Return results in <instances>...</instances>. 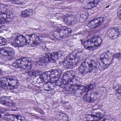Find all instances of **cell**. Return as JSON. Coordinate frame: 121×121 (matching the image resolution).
Wrapping results in <instances>:
<instances>
[{"label":"cell","instance_id":"ffe728a7","mask_svg":"<svg viewBox=\"0 0 121 121\" xmlns=\"http://www.w3.org/2000/svg\"><path fill=\"white\" fill-rule=\"evenodd\" d=\"M0 103L9 107H13L15 105V104L14 102L8 96H2L0 99Z\"/></svg>","mask_w":121,"mask_h":121},{"label":"cell","instance_id":"8fae6325","mask_svg":"<svg viewBox=\"0 0 121 121\" xmlns=\"http://www.w3.org/2000/svg\"><path fill=\"white\" fill-rule=\"evenodd\" d=\"M71 29L66 26H62L55 31L52 33L53 36L57 40H62L68 37L71 33Z\"/></svg>","mask_w":121,"mask_h":121},{"label":"cell","instance_id":"7c38bea8","mask_svg":"<svg viewBox=\"0 0 121 121\" xmlns=\"http://www.w3.org/2000/svg\"><path fill=\"white\" fill-rule=\"evenodd\" d=\"M105 114V111L101 109L97 108L93 109L86 116L87 120H100L104 117Z\"/></svg>","mask_w":121,"mask_h":121},{"label":"cell","instance_id":"ac0fdd59","mask_svg":"<svg viewBox=\"0 0 121 121\" xmlns=\"http://www.w3.org/2000/svg\"><path fill=\"white\" fill-rule=\"evenodd\" d=\"M120 30L117 27H111L108 29L106 35L107 36L111 39H114L117 38L120 35Z\"/></svg>","mask_w":121,"mask_h":121},{"label":"cell","instance_id":"4fadbf2b","mask_svg":"<svg viewBox=\"0 0 121 121\" xmlns=\"http://www.w3.org/2000/svg\"><path fill=\"white\" fill-rule=\"evenodd\" d=\"M14 49L9 47H5L1 48L0 51V56L7 60H11L15 55Z\"/></svg>","mask_w":121,"mask_h":121},{"label":"cell","instance_id":"f546056e","mask_svg":"<svg viewBox=\"0 0 121 121\" xmlns=\"http://www.w3.org/2000/svg\"><path fill=\"white\" fill-rule=\"evenodd\" d=\"M103 120H105V121H113L114 119L112 118V117H105V119H103Z\"/></svg>","mask_w":121,"mask_h":121},{"label":"cell","instance_id":"f1b7e54d","mask_svg":"<svg viewBox=\"0 0 121 121\" xmlns=\"http://www.w3.org/2000/svg\"><path fill=\"white\" fill-rule=\"evenodd\" d=\"M121 6L119 7L118 9H117V16L119 17V18L120 19H121Z\"/></svg>","mask_w":121,"mask_h":121},{"label":"cell","instance_id":"9c48e42d","mask_svg":"<svg viewBox=\"0 0 121 121\" xmlns=\"http://www.w3.org/2000/svg\"><path fill=\"white\" fill-rule=\"evenodd\" d=\"M12 66L21 69H29L32 68V61L28 57H22L16 60L12 64Z\"/></svg>","mask_w":121,"mask_h":121},{"label":"cell","instance_id":"d4e9b609","mask_svg":"<svg viewBox=\"0 0 121 121\" xmlns=\"http://www.w3.org/2000/svg\"><path fill=\"white\" fill-rule=\"evenodd\" d=\"M33 14V10L31 9H26L21 13V16L23 17H27L31 16Z\"/></svg>","mask_w":121,"mask_h":121},{"label":"cell","instance_id":"30bf717a","mask_svg":"<svg viewBox=\"0 0 121 121\" xmlns=\"http://www.w3.org/2000/svg\"><path fill=\"white\" fill-rule=\"evenodd\" d=\"M62 55V52L61 51H57L46 54L42 57L39 62L40 64H45L48 63L53 62L58 60Z\"/></svg>","mask_w":121,"mask_h":121},{"label":"cell","instance_id":"5bb4252c","mask_svg":"<svg viewBox=\"0 0 121 121\" xmlns=\"http://www.w3.org/2000/svg\"><path fill=\"white\" fill-rule=\"evenodd\" d=\"M26 39V44L31 47L36 46L39 45L41 42V39L40 37L36 34H31L27 35Z\"/></svg>","mask_w":121,"mask_h":121},{"label":"cell","instance_id":"d6986e66","mask_svg":"<svg viewBox=\"0 0 121 121\" xmlns=\"http://www.w3.org/2000/svg\"><path fill=\"white\" fill-rule=\"evenodd\" d=\"M63 21L65 24L68 26L73 25L78 22L77 16L73 15L66 16L63 18Z\"/></svg>","mask_w":121,"mask_h":121},{"label":"cell","instance_id":"9a60e30c","mask_svg":"<svg viewBox=\"0 0 121 121\" xmlns=\"http://www.w3.org/2000/svg\"><path fill=\"white\" fill-rule=\"evenodd\" d=\"M104 18L103 17H99L94 18L89 21L86 25L88 29L92 30L95 29L100 26L104 22Z\"/></svg>","mask_w":121,"mask_h":121},{"label":"cell","instance_id":"2e32d148","mask_svg":"<svg viewBox=\"0 0 121 121\" xmlns=\"http://www.w3.org/2000/svg\"><path fill=\"white\" fill-rule=\"evenodd\" d=\"M12 44L16 47H21L26 44V39L23 35L17 36L13 41Z\"/></svg>","mask_w":121,"mask_h":121},{"label":"cell","instance_id":"cb8c5ba5","mask_svg":"<svg viewBox=\"0 0 121 121\" xmlns=\"http://www.w3.org/2000/svg\"><path fill=\"white\" fill-rule=\"evenodd\" d=\"M56 86V83H45L43 85V88L47 91H52Z\"/></svg>","mask_w":121,"mask_h":121},{"label":"cell","instance_id":"44dd1931","mask_svg":"<svg viewBox=\"0 0 121 121\" xmlns=\"http://www.w3.org/2000/svg\"><path fill=\"white\" fill-rule=\"evenodd\" d=\"M98 0H87L84 1L82 4V7L85 9H91L96 7L99 3Z\"/></svg>","mask_w":121,"mask_h":121},{"label":"cell","instance_id":"5b68a950","mask_svg":"<svg viewBox=\"0 0 121 121\" xmlns=\"http://www.w3.org/2000/svg\"><path fill=\"white\" fill-rule=\"evenodd\" d=\"M0 87L5 90H13L17 87L19 82L14 76H6L2 77L0 80Z\"/></svg>","mask_w":121,"mask_h":121},{"label":"cell","instance_id":"ba28073f","mask_svg":"<svg viewBox=\"0 0 121 121\" xmlns=\"http://www.w3.org/2000/svg\"><path fill=\"white\" fill-rule=\"evenodd\" d=\"M75 73L74 71L69 70L65 72L62 77L56 82L57 86L64 87L66 85L69 83L75 78Z\"/></svg>","mask_w":121,"mask_h":121},{"label":"cell","instance_id":"603a6c76","mask_svg":"<svg viewBox=\"0 0 121 121\" xmlns=\"http://www.w3.org/2000/svg\"><path fill=\"white\" fill-rule=\"evenodd\" d=\"M76 16L78 22H79V23H82L85 21L87 18L88 16V13L87 11H82L79 12Z\"/></svg>","mask_w":121,"mask_h":121},{"label":"cell","instance_id":"3957f363","mask_svg":"<svg viewBox=\"0 0 121 121\" xmlns=\"http://www.w3.org/2000/svg\"><path fill=\"white\" fill-rule=\"evenodd\" d=\"M114 56L112 52L106 51L102 53L96 60V67L100 71L107 69L112 63Z\"/></svg>","mask_w":121,"mask_h":121},{"label":"cell","instance_id":"52a82bcc","mask_svg":"<svg viewBox=\"0 0 121 121\" xmlns=\"http://www.w3.org/2000/svg\"><path fill=\"white\" fill-rule=\"evenodd\" d=\"M103 40L99 36H94L92 38L84 41L83 45L88 50H94L99 47L102 44Z\"/></svg>","mask_w":121,"mask_h":121},{"label":"cell","instance_id":"e0dca14e","mask_svg":"<svg viewBox=\"0 0 121 121\" xmlns=\"http://www.w3.org/2000/svg\"><path fill=\"white\" fill-rule=\"evenodd\" d=\"M12 19V15L9 12H1L0 15V27H2L5 24L10 22Z\"/></svg>","mask_w":121,"mask_h":121},{"label":"cell","instance_id":"83f0119b","mask_svg":"<svg viewBox=\"0 0 121 121\" xmlns=\"http://www.w3.org/2000/svg\"><path fill=\"white\" fill-rule=\"evenodd\" d=\"M0 46H3L5 45L6 43V40L4 38L1 36L0 37Z\"/></svg>","mask_w":121,"mask_h":121},{"label":"cell","instance_id":"8992f818","mask_svg":"<svg viewBox=\"0 0 121 121\" xmlns=\"http://www.w3.org/2000/svg\"><path fill=\"white\" fill-rule=\"evenodd\" d=\"M96 67V60L92 57L86 58L79 66L78 71L82 75L91 72Z\"/></svg>","mask_w":121,"mask_h":121},{"label":"cell","instance_id":"484cf974","mask_svg":"<svg viewBox=\"0 0 121 121\" xmlns=\"http://www.w3.org/2000/svg\"><path fill=\"white\" fill-rule=\"evenodd\" d=\"M116 95H117V98L120 100L121 98V87L120 85L117 87V88L116 89Z\"/></svg>","mask_w":121,"mask_h":121},{"label":"cell","instance_id":"7402d4cb","mask_svg":"<svg viewBox=\"0 0 121 121\" xmlns=\"http://www.w3.org/2000/svg\"><path fill=\"white\" fill-rule=\"evenodd\" d=\"M3 119L6 121H26L24 117L21 115H15L12 114L5 115Z\"/></svg>","mask_w":121,"mask_h":121},{"label":"cell","instance_id":"4316f807","mask_svg":"<svg viewBox=\"0 0 121 121\" xmlns=\"http://www.w3.org/2000/svg\"><path fill=\"white\" fill-rule=\"evenodd\" d=\"M11 3H12L13 4H24L26 1L24 0H12L10 1Z\"/></svg>","mask_w":121,"mask_h":121},{"label":"cell","instance_id":"7a4b0ae2","mask_svg":"<svg viewBox=\"0 0 121 121\" xmlns=\"http://www.w3.org/2000/svg\"><path fill=\"white\" fill-rule=\"evenodd\" d=\"M106 92V89L104 87H95L87 91L84 95L83 99L87 103H93L104 95Z\"/></svg>","mask_w":121,"mask_h":121},{"label":"cell","instance_id":"277c9868","mask_svg":"<svg viewBox=\"0 0 121 121\" xmlns=\"http://www.w3.org/2000/svg\"><path fill=\"white\" fill-rule=\"evenodd\" d=\"M62 70L59 69H55L41 73L40 79L45 83H56L61 77Z\"/></svg>","mask_w":121,"mask_h":121},{"label":"cell","instance_id":"6da1fadb","mask_svg":"<svg viewBox=\"0 0 121 121\" xmlns=\"http://www.w3.org/2000/svg\"><path fill=\"white\" fill-rule=\"evenodd\" d=\"M84 57L81 49H77L70 53L63 61L62 65L66 69H72L78 65Z\"/></svg>","mask_w":121,"mask_h":121}]
</instances>
